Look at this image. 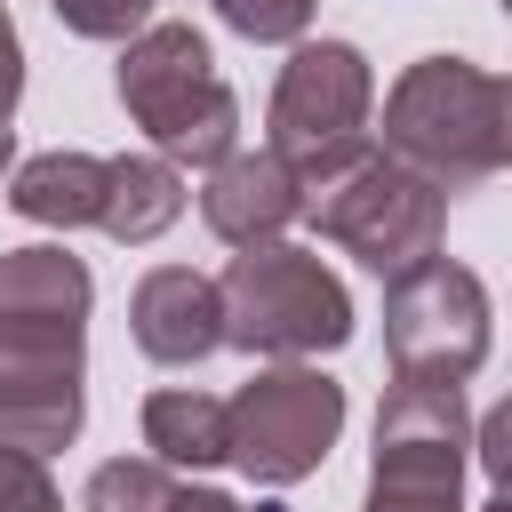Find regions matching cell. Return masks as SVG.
I'll return each mask as SVG.
<instances>
[{"mask_svg": "<svg viewBox=\"0 0 512 512\" xmlns=\"http://www.w3.org/2000/svg\"><path fill=\"white\" fill-rule=\"evenodd\" d=\"M384 152L440 192H472L512 168V80L464 56H424L384 96Z\"/></svg>", "mask_w": 512, "mask_h": 512, "instance_id": "6da1fadb", "label": "cell"}, {"mask_svg": "<svg viewBox=\"0 0 512 512\" xmlns=\"http://www.w3.org/2000/svg\"><path fill=\"white\" fill-rule=\"evenodd\" d=\"M128 120L152 136L160 160H192V168H216L232 160V136H240V96L224 88L208 40L192 24H144L128 48H120V72H112Z\"/></svg>", "mask_w": 512, "mask_h": 512, "instance_id": "7a4b0ae2", "label": "cell"}, {"mask_svg": "<svg viewBox=\"0 0 512 512\" xmlns=\"http://www.w3.org/2000/svg\"><path fill=\"white\" fill-rule=\"evenodd\" d=\"M304 216L320 224V240H336L344 256H360L376 280L416 272L424 256H440V224H448V192L424 184L408 160L392 152H360L352 168L304 184Z\"/></svg>", "mask_w": 512, "mask_h": 512, "instance_id": "3957f363", "label": "cell"}, {"mask_svg": "<svg viewBox=\"0 0 512 512\" xmlns=\"http://www.w3.org/2000/svg\"><path fill=\"white\" fill-rule=\"evenodd\" d=\"M224 296V344L240 352H264V360H312V352H336L352 336V296L344 280L312 256V248H240L216 280Z\"/></svg>", "mask_w": 512, "mask_h": 512, "instance_id": "277c9868", "label": "cell"}, {"mask_svg": "<svg viewBox=\"0 0 512 512\" xmlns=\"http://www.w3.org/2000/svg\"><path fill=\"white\" fill-rule=\"evenodd\" d=\"M368 104H376V80H368V56L352 40H296V56L280 64V88H272V160H288L296 184H320L336 168H352L368 144Z\"/></svg>", "mask_w": 512, "mask_h": 512, "instance_id": "5b68a950", "label": "cell"}, {"mask_svg": "<svg viewBox=\"0 0 512 512\" xmlns=\"http://www.w3.org/2000/svg\"><path fill=\"white\" fill-rule=\"evenodd\" d=\"M472 416L464 384H392L376 408L368 512H464Z\"/></svg>", "mask_w": 512, "mask_h": 512, "instance_id": "8992f818", "label": "cell"}, {"mask_svg": "<svg viewBox=\"0 0 512 512\" xmlns=\"http://www.w3.org/2000/svg\"><path fill=\"white\" fill-rule=\"evenodd\" d=\"M384 352L400 384H464L488 360V288L480 272L424 256L416 272L384 280Z\"/></svg>", "mask_w": 512, "mask_h": 512, "instance_id": "52a82bcc", "label": "cell"}, {"mask_svg": "<svg viewBox=\"0 0 512 512\" xmlns=\"http://www.w3.org/2000/svg\"><path fill=\"white\" fill-rule=\"evenodd\" d=\"M224 424H232V464L264 488H288L328 464L344 432V384L320 368H264L224 400Z\"/></svg>", "mask_w": 512, "mask_h": 512, "instance_id": "ba28073f", "label": "cell"}, {"mask_svg": "<svg viewBox=\"0 0 512 512\" xmlns=\"http://www.w3.org/2000/svg\"><path fill=\"white\" fill-rule=\"evenodd\" d=\"M88 328H0V448L56 456L88 424Z\"/></svg>", "mask_w": 512, "mask_h": 512, "instance_id": "9c48e42d", "label": "cell"}, {"mask_svg": "<svg viewBox=\"0 0 512 512\" xmlns=\"http://www.w3.org/2000/svg\"><path fill=\"white\" fill-rule=\"evenodd\" d=\"M128 328H136V352L160 360V368H192L224 344V296L208 272L192 264H152L128 296Z\"/></svg>", "mask_w": 512, "mask_h": 512, "instance_id": "30bf717a", "label": "cell"}, {"mask_svg": "<svg viewBox=\"0 0 512 512\" xmlns=\"http://www.w3.org/2000/svg\"><path fill=\"white\" fill-rule=\"evenodd\" d=\"M200 216L224 248H272L296 216H304V184L288 176V160L272 152H232L208 168L200 184Z\"/></svg>", "mask_w": 512, "mask_h": 512, "instance_id": "8fae6325", "label": "cell"}, {"mask_svg": "<svg viewBox=\"0 0 512 512\" xmlns=\"http://www.w3.org/2000/svg\"><path fill=\"white\" fill-rule=\"evenodd\" d=\"M96 280L64 240L0 248V328H88Z\"/></svg>", "mask_w": 512, "mask_h": 512, "instance_id": "7c38bea8", "label": "cell"}, {"mask_svg": "<svg viewBox=\"0 0 512 512\" xmlns=\"http://www.w3.org/2000/svg\"><path fill=\"white\" fill-rule=\"evenodd\" d=\"M104 192H112V160H96V152H40L8 176V208L32 224H56V232L104 224Z\"/></svg>", "mask_w": 512, "mask_h": 512, "instance_id": "4fadbf2b", "label": "cell"}, {"mask_svg": "<svg viewBox=\"0 0 512 512\" xmlns=\"http://www.w3.org/2000/svg\"><path fill=\"white\" fill-rule=\"evenodd\" d=\"M144 448L152 464H184V472H208V464H232V424H224V400L192 392V384H168L144 400Z\"/></svg>", "mask_w": 512, "mask_h": 512, "instance_id": "5bb4252c", "label": "cell"}, {"mask_svg": "<svg viewBox=\"0 0 512 512\" xmlns=\"http://www.w3.org/2000/svg\"><path fill=\"white\" fill-rule=\"evenodd\" d=\"M176 216H184V176H176V160H160V152L112 160V192H104V224H96V232H112L120 248H144V240H160Z\"/></svg>", "mask_w": 512, "mask_h": 512, "instance_id": "9a60e30c", "label": "cell"}, {"mask_svg": "<svg viewBox=\"0 0 512 512\" xmlns=\"http://www.w3.org/2000/svg\"><path fill=\"white\" fill-rule=\"evenodd\" d=\"M176 504V480H168V464H152V456H112V464H96L88 472V496H80V512H168Z\"/></svg>", "mask_w": 512, "mask_h": 512, "instance_id": "2e32d148", "label": "cell"}, {"mask_svg": "<svg viewBox=\"0 0 512 512\" xmlns=\"http://www.w3.org/2000/svg\"><path fill=\"white\" fill-rule=\"evenodd\" d=\"M216 16L256 40V48H280V40H304L312 32V0H216Z\"/></svg>", "mask_w": 512, "mask_h": 512, "instance_id": "e0dca14e", "label": "cell"}, {"mask_svg": "<svg viewBox=\"0 0 512 512\" xmlns=\"http://www.w3.org/2000/svg\"><path fill=\"white\" fill-rule=\"evenodd\" d=\"M48 8H56L64 32H80V40H120V48L152 24V0H48Z\"/></svg>", "mask_w": 512, "mask_h": 512, "instance_id": "ac0fdd59", "label": "cell"}, {"mask_svg": "<svg viewBox=\"0 0 512 512\" xmlns=\"http://www.w3.org/2000/svg\"><path fill=\"white\" fill-rule=\"evenodd\" d=\"M0 512H64V496H56V480H48L40 456L0 448Z\"/></svg>", "mask_w": 512, "mask_h": 512, "instance_id": "d6986e66", "label": "cell"}, {"mask_svg": "<svg viewBox=\"0 0 512 512\" xmlns=\"http://www.w3.org/2000/svg\"><path fill=\"white\" fill-rule=\"evenodd\" d=\"M472 456H480V472H488L496 488H512V400H496V408L480 416V432H472Z\"/></svg>", "mask_w": 512, "mask_h": 512, "instance_id": "ffe728a7", "label": "cell"}, {"mask_svg": "<svg viewBox=\"0 0 512 512\" xmlns=\"http://www.w3.org/2000/svg\"><path fill=\"white\" fill-rule=\"evenodd\" d=\"M16 96H24V48H16V24L0 8V128L16 120Z\"/></svg>", "mask_w": 512, "mask_h": 512, "instance_id": "44dd1931", "label": "cell"}, {"mask_svg": "<svg viewBox=\"0 0 512 512\" xmlns=\"http://www.w3.org/2000/svg\"><path fill=\"white\" fill-rule=\"evenodd\" d=\"M168 512H288V504H240V496H216V488H176Z\"/></svg>", "mask_w": 512, "mask_h": 512, "instance_id": "7402d4cb", "label": "cell"}, {"mask_svg": "<svg viewBox=\"0 0 512 512\" xmlns=\"http://www.w3.org/2000/svg\"><path fill=\"white\" fill-rule=\"evenodd\" d=\"M480 512H512V488H496V496H488V504H480Z\"/></svg>", "mask_w": 512, "mask_h": 512, "instance_id": "603a6c76", "label": "cell"}, {"mask_svg": "<svg viewBox=\"0 0 512 512\" xmlns=\"http://www.w3.org/2000/svg\"><path fill=\"white\" fill-rule=\"evenodd\" d=\"M8 152H16V128H0V168H8Z\"/></svg>", "mask_w": 512, "mask_h": 512, "instance_id": "cb8c5ba5", "label": "cell"}, {"mask_svg": "<svg viewBox=\"0 0 512 512\" xmlns=\"http://www.w3.org/2000/svg\"><path fill=\"white\" fill-rule=\"evenodd\" d=\"M504 16H512V0H504Z\"/></svg>", "mask_w": 512, "mask_h": 512, "instance_id": "d4e9b609", "label": "cell"}]
</instances>
